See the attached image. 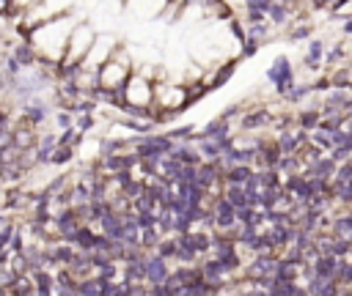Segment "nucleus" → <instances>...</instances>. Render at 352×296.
<instances>
[{
	"mask_svg": "<svg viewBox=\"0 0 352 296\" xmlns=\"http://www.w3.org/2000/svg\"><path fill=\"white\" fill-rule=\"evenodd\" d=\"M270 77L278 83V91H289V85H292V71H289V63H286V58H281L275 63L273 69H270Z\"/></svg>",
	"mask_w": 352,
	"mask_h": 296,
	"instance_id": "1",
	"label": "nucleus"
},
{
	"mask_svg": "<svg viewBox=\"0 0 352 296\" xmlns=\"http://www.w3.org/2000/svg\"><path fill=\"white\" fill-rule=\"evenodd\" d=\"M146 277L151 280V283H163V280L168 277V274H165V263H163V258H154V261L146 263Z\"/></svg>",
	"mask_w": 352,
	"mask_h": 296,
	"instance_id": "2",
	"label": "nucleus"
},
{
	"mask_svg": "<svg viewBox=\"0 0 352 296\" xmlns=\"http://www.w3.org/2000/svg\"><path fill=\"white\" fill-rule=\"evenodd\" d=\"M316 274L319 277H339V263H336V258H319L316 261Z\"/></svg>",
	"mask_w": 352,
	"mask_h": 296,
	"instance_id": "3",
	"label": "nucleus"
},
{
	"mask_svg": "<svg viewBox=\"0 0 352 296\" xmlns=\"http://www.w3.org/2000/svg\"><path fill=\"white\" fill-rule=\"evenodd\" d=\"M105 233L110 239H121L124 236V222L118 220L116 214H108V217H105Z\"/></svg>",
	"mask_w": 352,
	"mask_h": 296,
	"instance_id": "4",
	"label": "nucleus"
},
{
	"mask_svg": "<svg viewBox=\"0 0 352 296\" xmlns=\"http://www.w3.org/2000/svg\"><path fill=\"white\" fill-rule=\"evenodd\" d=\"M231 222H234V206H231L228 201H223L220 209H218V225L220 228H228Z\"/></svg>",
	"mask_w": 352,
	"mask_h": 296,
	"instance_id": "5",
	"label": "nucleus"
},
{
	"mask_svg": "<svg viewBox=\"0 0 352 296\" xmlns=\"http://www.w3.org/2000/svg\"><path fill=\"white\" fill-rule=\"evenodd\" d=\"M275 266H278V263L273 258H259L251 266V274H270V271H275Z\"/></svg>",
	"mask_w": 352,
	"mask_h": 296,
	"instance_id": "6",
	"label": "nucleus"
},
{
	"mask_svg": "<svg viewBox=\"0 0 352 296\" xmlns=\"http://www.w3.org/2000/svg\"><path fill=\"white\" fill-rule=\"evenodd\" d=\"M245 195H248L245 189H239V187H231V192H228V203H231V206H237V209H242V206H248V203H251Z\"/></svg>",
	"mask_w": 352,
	"mask_h": 296,
	"instance_id": "7",
	"label": "nucleus"
},
{
	"mask_svg": "<svg viewBox=\"0 0 352 296\" xmlns=\"http://www.w3.org/2000/svg\"><path fill=\"white\" fill-rule=\"evenodd\" d=\"M248 179H251V170H248V167H234V170L228 173V181H234V184H245Z\"/></svg>",
	"mask_w": 352,
	"mask_h": 296,
	"instance_id": "8",
	"label": "nucleus"
},
{
	"mask_svg": "<svg viewBox=\"0 0 352 296\" xmlns=\"http://www.w3.org/2000/svg\"><path fill=\"white\" fill-rule=\"evenodd\" d=\"M58 283H61V288H58V291H66V293H77V288L72 285V274H69V271H61V274H58Z\"/></svg>",
	"mask_w": 352,
	"mask_h": 296,
	"instance_id": "9",
	"label": "nucleus"
},
{
	"mask_svg": "<svg viewBox=\"0 0 352 296\" xmlns=\"http://www.w3.org/2000/svg\"><path fill=\"white\" fill-rule=\"evenodd\" d=\"M212 181H215V167L209 165V167H204V170L198 173V184H201V187H209Z\"/></svg>",
	"mask_w": 352,
	"mask_h": 296,
	"instance_id": "10",
	"label": "nucleus"
},
{
	"mask_svg": "<svg viewBox=\"0 0 352 296\" xmlns=\"http://www.w3.org/2000/svg\"><path fill=\"white\" fill-rule=\"evenodd\" d=\"M17 61L25 63V66L33 63V52H30V47H20V50H17Z\"/></svg>",
	"mask_w": 352,
	"mask_h": 296,
	"instance_id": "11",
	"label": "nucleus"
},
{
	"mask_svg": "<svg viewBox=\"0 0 352 296\" xmlns=\"http://www.w3.org/2000/svg\"><path fill=\"white\" fill-rule=\"evenodd\" d=\"M36 283H39V291H42V293H50L52 291V280H50V274H36Z\"/></svg>",
	"mask_w": 352,
	"mask_h": 296,
	"instance_id": "12",
	"label": "nucleus"
},
{
	"mask_svg": "<svg viewBox=\"0 0 352 296\" xmlns=\"http://www.w3.org/2000/svg\"><path fill=\"white\" fill-rule=\"evenodd\" d=\"M25 113L33 118V121H42V118L47 115V110L44 107H39V105H30V107H25Z\"/></svg>",
	"mask_w": 352,
	"mask_h": 296,
	"instance_id": "13",
	"label": "nucleus"
},
{
	"mask_svg": "<svg viewBox=\"0 0 352 296\" xmlns=\"http://www.w3.org/2000/svg\"><path fill=\"white\" fill-rule=\"evenodd\" d=\"M322 55V44L319 42H314L311 44V52H308V66H316V58Z\"/></svg>",
	"mask_w": 352,
	"mask_h": 296,
	"instance_id": "14",
	"label": "nucleus"
},
{
	"mask_svg": "<svg viewBox=\"0 0 352 296\" xmlns=\"http://www.w3.org/2000/svg\"><path fill=\"white\" fill-rule=\"evenodd\" d=\"M267 121V113H256V115H248L245 118V126L251 129V126H259V124H264Z\"/></svg>",
	"mask_w": 352,
	"mask_h": 296,
	"instance_id": "15",
	"label": "nucleus"
},
{
	"mask_svg": "<svg viewBox=\"0 0 352 296\" xmlns=\"http://www.w3.org/2000/svg\"><path fill=\"white\" fill-rule=\"evenodd\" d=\"M333 170V162H319L316 167H314V175H319V179H325L327 173Z\"/></svg>",
	"mask_w": 352,
	"mask_h": 296,
	"instance_id": "16",
	"label": "nucleus"
},
{
	"mask_svg": "<svg viewBox=\"0 0 352 296\" xmlns=\"http://www.w3.org/2000/svg\"><path fill=\"white\" fill-rule=\"evenodd\" d=\"M281 148L286 151V154H292V151L297 148V140H294V137H289V134H284V140H281Z\"/></svg>",
	"mask_w": 352,
	"mask_h": 296,
	"instance_id": "17",
	"label": "nucleus"
},
{
	"mask_svg": "<svg viewBox=\"0 0 352 296\" xmlns=\"http://www.w3.org/2000/svg\"><path fill=\"white\" fill-rule=\"evenodd\" d=\"M17 146H22V148H30V146H33V137H30L28 132H17Z\"/></svg>",
	"mask_w": 352,
	"mask_h": 296,
	"instance_id": "18",
	"label": "nucleus"
},
{
	"mask_svg": "<svg viewBox=\"0 0 352 296\" xmlns=\"http://www.w3.org/2000/svg\"><path fill=\"white\" fill-rule=\"evenodd\" d=\"M55 261H61V263H72V261H75V255L61 247V250H55Z\"/></svg>",
	"mask_w": 352,
	"mask_h": 296,
	"instance_id": "19",
	"label": "nucleus"
},
{
	"mask_svg": "<svg viewBox=\"0 0 352 296\" xmlns=\"http://www.w3.org/2000/svg\"><path fill=\"white\" fill-rule=\"evenodd\" d=\"M72 217H75L72 211H69V214H63V217L58 220V225H61L63 230H72V228H75V220H72Z\"/></svg>",
	"mask_w": 352,
	"mask_h": 296,
	"instance_id": "20",
	"label": "nucleus"
},
{
	"mask_svg": "<svg viewBox=\"0 0 352 296\" xmlns=\"http://www.w3.org/2000/svg\"><path fill=\"white\" fill-rule=\"evenodd\" d=\"M248 6H251V11H264V9H270L267 0H248Z\"/></svg>",
	"mask_w": 352,
	"mask_h": 296,
	"instance_id": "21",
	"label": "nucleus"
},
{
	"mask_svg": "<svg viewBox=\"0 0 352 296\" xmlns=\"http://www.w3.org/2000/svg\"><path fill=\"white\" fill-rule=\"evenodd\" d=\"M264 159H267V165H275V162H278V148H267Z\"/></svg>",
	"mask_w": 352,
	"mask_h": 296,
	"instance_id": "22",
	"label": "nucleus"
},
{
	"mask_svg": "<svg viewBox=\"0 0 352 296\" xmlns=\"http://www.w3.org/2000/svg\"><path fill=\"white\" fill-rule=\"evenodd\" d=\"M231 71H234V66H226V69H223L220 74H218V80H215V85H220L223 80H228V77H231Z\"/></svg>",
	"mask_w": 352,
	"mask_h": 296,
	"instance_id": "23",
	"label": "nucleus"
},
{
	"mask_svg": "<svg viewBox=\"0 0 352 296\" xmlns=\"http://www.w3.org/2000/svg\"><path fill=\"white\" fill-rule=\"evenodd\" d=\"M270 14H273V19H275V22H281V19H284V9H281V6H270Z\"/></svg>",
	"mask_w": 352,
	"mask_h": 296,
	"instance_id": "24",
	"label": "nucleus"
},
{
	"mask_svg": "<svg viewBox=\"0 0 352 296\" xmlns=\"http://www.w3.org/2000/svg\"><path fill=\"white\" fill-rule=\"evenodd\" d=\"M160 239H157V233L154 230H146V239H143V244H157Z\"/></svg>",
	"mask_w": 352,
	"mask_h": 296,
	"instance_id": "25",
	"label": "nucleus"
},
{
	"mask_svg": "<svg viewBox=\"0 0 352 296\" xmlns=\"http://www.w3.org/2000/svg\"><path fill=\"white\" fill-rule=\"evenodd\" d=\"M138 222H140V225H143V228H149V225H151V222H154V220H151V214H149V211H143V214H140V220H138Z\"/></svg>",
	"mask_w": 352,
	"mask_h": 296,
	"instance_id": "26",
	"label": "nucleus"
},
{
	"mask_svg": "<svg viewBox=\"0 0 352 296\" xmlns=\"http://www.w3.org/2000/svg\"><path fill=\"white\" fill-rule=\"evenodd\" d=\"M72 156V151L69 148H61V154H55L52 159H55V162H63V159H69Z\"/></svg>",
	"mask_w": 352,
	"mask_h": 296,
	"instance_id": "27",
	"label": "nucleus"
},
{
	"mask_svg": "<svg viewBox=\"0 0 352 296\" xmlns=\"http://www.w3.org/2000/svg\"><path fill=\"white\" fill-rule=\"evenodd\" d=\"M17 291H22V293H30L33 288H30V285H28V280L22 277V280H20V285H17Z\"/></svg>",
	"mask_w": 352,
	"mask_h": 296,
	"instance_id": "28",
	"label": "nucleus"
},
{
	"mask_svg": "<svg viewBox=\"0 0 352 296\" xmlns=\"http://www.w3.org/2000/svg\"><path fill=\"white\" fill-rule=\"evenodd\" d=\"M160 252H163V255H173L176 252V244H163V247H160Z\"/></svg>",
	"mask_w": 352,
	"mask_h": 296,
	"instance_id": "29",
	"label": "nucleus"
},
{
	"mask_svg": "<svg viewBox=\"0 0 352 296\" xmlns=\"http://www.w3.org/2000/svg\"><path fill=\"white\" fill-rule=\"evenodd\" d=\"M303 124H306V126H314V124H316V115H314V113L303 115Z\"/></svg>",
	"mask_w": 352,
	"mask_h": 296,
	"instance_id": "30",
	"label": "nucleus"
},
{
	"mask_svg": "<svg viewBox=\"0 0 352 296\" xmlns=\"http://www.w3.org/2000/svg\"><path fill=\"white\" fill-rule=\"evenodd\" d=\"M11 143V134L9 132H0V146H9Z\"/></svg>",
	"mask_w": 352,
	"mask_h": 296,
	"instance_id": "31",
	"label": "nucleus"
},
{
	"mask_svg": "<svg viewBox=\"0 0 352 296\" xmlns=\"http://www.w3.org/2000/svg\"><path fill=\"white\" fill-rule=\"evenodd\" d=\"M9 9V0H0V11H6Z\"/></svg>",
	"mask_w": 352,
	"mask_h": 296,
	"instance_id": "32",
	"label": "nucleus"
},
{
	"mask_svg": "<svg viewBox=\"0 0 352 296\" xmlns=\"http://www.w3.org/2000/svg\"><path fill=\"white\" fill-rule=\"evenodd\" d=\"M3 263H6V255H3V252H0V266H3Z\"/></svg>",
	"mask_w": 352,
	"mask_h": 296,
	"instance_id": "33",
	"label": "nucleus"
}]
</instances>
